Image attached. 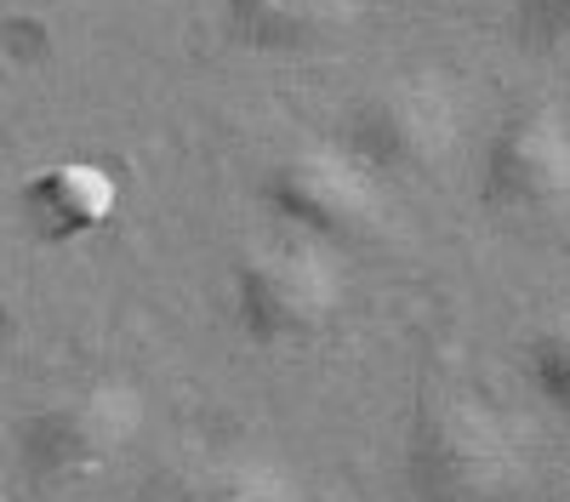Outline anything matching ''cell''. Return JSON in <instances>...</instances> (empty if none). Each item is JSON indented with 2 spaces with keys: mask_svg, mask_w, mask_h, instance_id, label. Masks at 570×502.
<instances>
[{
  "mask_svg": "<svg viewBox=\"0 0 570 502\" xmlns=\"http://www.w3.org/2000/svg\"><path fill=\"white\" fill-rule=\"evenodd\" d=\"M485 206L513 211V217H531L564 200L570 189V120L559 104H525L513 109L491 149H485Z\"/></svg>",
  "mask_w": 570,
  "mask_h": 502,
  "instance_id": "obj_6",
  "label": "cell"
},
{
  "mask_svg": "<svg viewBox=\"0 0 570 502\" xmlns=\"http://www.w3.org/2000/svg\"><path fill=\"white\" fill-rule=\"evenodd\" d=\"M23 206L40 223L46 240H80V235H91V228L109 223V211H115V177L104 166L69 160V166L40 171L23 189Z\"/></svg>",
  "mask_w": 570,
  "mask_h": 502,
  "instance_id": "obj_9",
  "label": "cell"
},
{
  "mask_svg": "<svg viewBox=\"0 0 570 502\" xmlns=\"http://www.w3.org/2000/svg\"><path fill=\"white\" fill-rule=\"evenodd\" d=\"M263 195L274 217L314 246H360L376 240L389 223L383 177H371L343 144H314L285 155L268 171Z\"/></svg>",
  "mask_w": 570,
  "mask_h": 502,
  "instance_id": "obj_5",
  "label": "cell"
},
{
  "mask_svg": "<svg viewBox=\"0 0 570 502\" xmlns=\"http://www.w3.org/2000/svg\"><path fill=\"white\" fill-rule=\"evenodd\" d=\"M343 308V268L325 246L292 235L252 246L234 263V319L263 348H292L320 337Z\"/></svg>",
  "mask_w": 570,
  "mask_h": 502,
  "instance_id": "obj_4",
  "label": "cell"
},
{
  "mask_svg": "<svg viewBox=\"0 0 570 502\" xmlns=\"http://www.w3.org/2000/svg\"><path fill=\"white\" fill-rule=\"evenodd\" d=\"M365 18V0H223L228 35L268 58H303L343 40Z\"/></svg>",
  "mask_w": 570,
  "mask_h": 502,
  "instance_id": "obj_7",
  "label": "cell"
},
{
  "mask_svg": "<svg viewBox=\"0 0 570 502\" xmlns=\"http://www.w3.org/2000/svg\"><path fill=\"white\" fill-rule=\"evenodd\" d=\"M531 383H537V394L548 400V405H570V337H564V326H548V332H537V343H531Z\"/></svg>",
  "mask_w": 570,
  "mask_h": 502,
  "instance_id": "obj_11",
  "label": "cell"
},
{
  "mask_svg": "<svg viewBox=\"0 0 570 502\" xmlns=\"http://www.w3.org/2000/svg\"><path fill=\"white\" fill-rule=\"evenodd\" d=\"M513 23H519V40H525L531 52L559 58L564 40H570V0H519Z\"/></svg>",
  "mask_w": 570,
  "mask_h": 502,
  "instance_id": "obj_10",
  "label": "cell"
},
{
  "mask_svg": "<svg viewBox=\"0 0 570 502\" xmlns=\"http://www.w3.org/2000/svg\"><path fill=\"white\" fill-rule=\"evenodd\" d=\"M468 137V98L445 69H405L376 80L343 120V149L371 177H422Z\"/></svg>",
  "mask_w": 570,
  "mask_h": 502,
  "instance_id": "obj_2",
  "label": "cell"
},
{
  "mask_svg": "<svg viewBox=\"0 0 570 502\" xmlns=\"http://www.w3.org/2000/svg\"><path fill=\"white\" fill-rule=\"evenodd\" d=\"M149 502H308L297 474L263 451H206L183 456L149 485Z\"/></svg>",
  "mask_w": 570,
  "mask_h": 502,
  "instance_id": "obj_8",
  "label": "cell"
},
{
  "mask_svg": "<svg viewBox=\"0 0 570 502\" xmlns=\"http://www.w3.org/2000/svg\"><path fill=\"white\" fill-rule=\"evenodd\" d=\"M525 480V445L497 405L440 394L405 434V485L416 502H502Z\"/></svg>",
  "mask_w": 570,
  "mask_h": 502,
  "instance_id": "obj_1",
  "label": "cell"
},
{
  "mask_svg": "<svg viewBox=\"0 0 570 502\" xmlns=\"http://www.w3.org/2000/svg\"><path fill=\"white\" fill-rule=\"evenodd\" d=\"M142 388L126 377H91L63 388L58 400H46L35 417L23 423L18 440V463L29 485L40 491H69L109 474L120 456L142 434Z\"/></svg>",
  "mask_w": 570,
  "mask_h": 502,
  "instance_id": "obj_3",
  "label": "cell"
},
{
  "mask_svg": "<svg viewBox=\"0 0 570 502\" xmlns=\"http://www.w3.org/2000/svg\"><path fill=\"white\" fill-rule=\"evenodd\" d=\"M0 502H7V485H0Z\"/></svg>",
  "mask_w": 570,
  "mask_h": 502,
  "instance_id": "obj_12",
  "label": "cell"
}]
</instances>
